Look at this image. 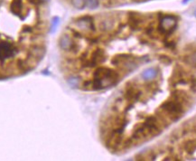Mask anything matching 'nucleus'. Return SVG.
I'll list each match as a JSON object with an SVG mask.
<instances>
[{"label": "nucleus", "instance_id": "5", "mask_svg": "<svg viewBox=\"0 0 196 161\" xmlns=\"http://www.w3.org/2000/svg\"><path fill=\"white\" fill-rule=\"evenodd\" d=\"M157 74H158L157 70L155 69V68L150 67V68L146 69V70L142 73L141 77H142L143 80L148 82V81H151V80H153V79H155V78L157 76Z\"/></svg>", "mask_w": 196, "mask_h": 161}, {"label": "nucleus", "instance_id": "10", "mask_svg": "<svg viewBox=\"0 0 196 161\" xmlns=\"http://www.w3.org/2000/svg\"><path fill=\"white\" fill-rule=\"evenodd\" d=\"M190 1H191V0H183V4H187Z\"/></svg>", "mask_w": 196, "mask_h": 161}, {"label": "nucleus", "instance_id": "6", "mask_svg": "<svg viewBox=\"0 0 196 161\" xmlns=\"http://www.w3.org/2000/svg\"><path fill=\"white\" fill-rule=\"evenodd\" d=\"M183 150L187 152L188 154H192L196 150V139H188L183 143Z\"/></svg>", "mask_w": 196, "mask_h": 161}, {"label": "nucleus", "instance_id": "7", "mask_svg": "<svg viewBox=\"0 0 196 161\" xmlns=\"http://www.w3.org/2000/svg\"><path fill=\"white\" fill-rule=\"evenodd\" d=\"M101 1L100 0H85V7L93 10L100 7Z\"/></svg>", "mask_w": 196, "mask_h": 161}, {"label": "nucleus", "instance_id": "9", "mask_svg": "<svg viewBox=\"0 0 196 161\" xmlns=\"http://www.w3.org/2000/svg\"><path fill=\"white\" fill-rule=\"evenodd\" d=\"M71 4L76 9L85 8V0H71Z\"/></svg>", "mask_w": 196, "mask_h": 161}, {"label": "nucleus", "instance_id": "3", "mask_svg": "<svg viewBox=\"0 0 196 161\" xmlns=\"http://www.w3.org/2000/svg\"><path fill=\"white\" fill-rule=\"evenodd\" d=\"M177 24V19L172 15L164 16L160 20L159 30L163 34H171L175 31Z\"/></svg>", "mask_w": 196, "mask_h": 161}, {"label": "nucleus", "instance_id": "1", "mask_svg": "<svg viewBox=\"0 0 196 161\" xmlns=\"http://www.w3.org/2000/svg\"><path fill=\"white\" fill-rule=\"evenodd\" d=\"M48 2L11 0V10L0 17V80L28 74L44 60L49 34L58 20L48 19Z\"/></svg>", "mask_w": 196, "mask_h": 161}, {"label": "nucleus", "instance_id": "8", "mask_svg": "<svg viewBox=\"0 0 196 161\" xmlns=\"http://www.w3.org/2000/svg\"><path fill=\"white\" fill-rule=\"evenodd\" d=\"M185 62L189 64V65L196 68V51L192 52L191 54L185 57Z\"/></svg>", "mask_w": 196, "mask_h": 161}, {"label": "nucleus", "instance_id": "4", "mask_svg": "<svg viewBox=\"0 0 196 161\" xmlns=\"http://www.w3.org/2000/svg\"><path fill=\"white\" fill-rule=\"evenodd\" d=\"M139 123H141L143 126L146 127V128L147 130V131H148L150 136L151 135L152 136H155V135H158L161 132L160 122L154 116H146V117H145L144 121L139 122Z\"/></svg>", "mask_w": 196, "mask_h": 161}, {"label": "nucleus", "instance_id": "2", "mask_svg": "<svg viewBox=\"0 0 196 161\" xmlns=\"http://www.w3.org/2000/svg\"><path fill=\"white\" fill-rule=\"evenodd\" d=\"M161 111H164L172 120H177L183 113V103L177 100L166 101L161 105Z\"/></svg>", "mask_w": 196, "mask_h": 161}]
</instances>
